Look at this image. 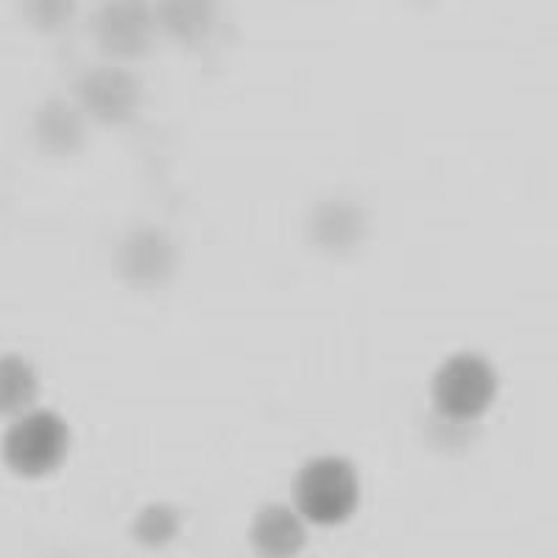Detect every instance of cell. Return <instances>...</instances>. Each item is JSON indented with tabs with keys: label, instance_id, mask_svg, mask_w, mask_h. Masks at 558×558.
I'll return each mask as SVG.
<instances>
[{
	"label": "cell",
	"instance_id": "cell-1",
	"mask_svg": "<svg viewBox=\"0 0 558 558\" xmlns=\"http://www.w3.org/2000/svg\"><path fill=\"white\" fill-rule=\"evenodd\" d=\"M291 502L311 527H341L363 502V477L341 452L307 458L291 481Z\"/></svg>",
	"mask_w": 558,
	"mask_h": 558
},
{
	"label": "cell",
	"instance_id": "cell-2",
	"mask_svg": "<svg viewBox=\"0 0 558 558\" xmlns=\"http://www.w3.org/2000/svg\"><path fill=\"white\" fill-rule=\"evenodd\" d=\"M500 397V372L481 352H452L430 377V411L475 427Z\"/></svg>",
	"mask_w": 558,
	"mask_h": 558
},
{
	"label": "cell",
	"instance_id": "cell-3",
	"mask_svg": "<svg viewBox=\"0 0 558 558\" xmlns=\"http://www.w3.org/2000/svg\"><path fill=\"white\" fill-rule=\"evenodd\" d=\"M73 450V427L51 408H32L12 418L0 441V456L12 475L23 481H43L57 475Z\"/></svg>",
	"mask_w": 558,
	"mask_h": 558
},
{
	"label": "cell",
	"instance_id": "cell-4",
	"mask_svg": "<svg viewBox=\"0 0 558 558\" xmlns=\"http://www.w3.org/2000/svg\"><path fill=\"white\" fill-rule=\"evenodd\" d=\"M112 271L132 291H162L179 271V248L171 232L154 223L126 229L112 248Z\"/></svg>",
	"mask_w": 558,
	"mask_h": 558
},
{
	"label": "cell",
	"instance_id": "cell-5",
	"mask_svg": "<svg viewBox=\"0 0 558 558\" xmlns=\"http://www.w3.org/2000/svg\"><path fill=\"white\" fill-rule=\"evenodd\" d=\"M70 98L78 104L93 126L121 129L140 114L146 104V87L132 68L109 62L84 70Z\"/></svg>",
	"mask_w": 558,
	"mask_h": 558
},
{
	"label": "cell",
	"instance_id": "cell-6",
	"mask_svg": "<svg viewBox=\"0 0 558 558\" xmlns=\"http://www.w3.org/2000/svg\"><path fill=\"white\" fill-rule=\"evenodd\" d=\"M89 34L107 59L126 64L151 57L162 28L154 0H104L89 20Z\"/></svg>",
	"mask_w": 558,
	"mask_h": 558
},
{
	"label": "cell",
	"instance_id": "cell-7",
	"mask_svg": "<svg viewBox=\"0 0 558 558\" xmlns=\"http://www.w3.org/2000/svg\"><path fill=\"white\" fill-rule=\"evenodd\" d=\"M368 209L349 196H330L313 204L305 218V238L327 257H349L368 241Z\"/></svg>",
	"mask_w": 558,
	"mask_h": 558
},
{
	"label": "cell",
	"instance_id": "cell-8",
	"mask_svg": "<svg viewBox=\"0 0 558 558\" xmlns=\"http://www.w3.org/2000/svg\"><path fill=\"white\" fill-rule=\"evenodd\" d=\"M89 126L73 98H48L32 118V143L48 159H73L87 146Z\"/></svg>",
	"mask_w": 558,
	"mask_h": 558
},
{
	"label": "cell",
	"instance_id": "cell-9",
	"mask_svg": "<svg viewBox=\"0 0 558 558\" xmlns=\"http://www.w3.org/2000/svg\"><path fill=\"white\" fill-rule=\"evenodd\" d=\"M246 539L257 558H299L311 542V525L293 502H266L254 511Z\"/></svg>",
	"mask_w": 558,
	"mask_h": 558
},
{
	"label": "cell",
	"instance_id": "cell-10",
	"mask_svg": "<svg viewBox=\"0 0 558 558\" xmlns=\"http://www.w3.org/2000/svg\"><path fill=\"white\" fill-rule=\"evenodd\" d=\"M154 7H157L162 37L184 48H198L207 43L221 20L218 0H154Z\"/></svg>",
	"mask_w": 558,
	"mask_h": 558
},
{
	"label": "cell",
	"instance_id": "cell-11",
	"mask_svg": "<svg viewBox=\"0 0 558 558\" xmlns=\"http://www.w3.org/2000/svg\"><path fill=\"white\" fill-rule=\"evenodd\" d=\"M39 372L26 355L3 352L0 355V418H17L37 408Z\"/></svg>",
	"mask_w": 558,
	"mask_h": 558
},
{
	"label": "cell",
	"instance_id": "cell-12",
	"mask_svg": "<svg viewBox=\"0 0 558 558\" xmlns=\"http://www.w3.org/2000/svg\"><path fill=\"white\" fill-rule=\"evenodd\" d=\"M182 511L168 500H151L146 506H140L134 511L132 522H129V533L132 542L143 550H168L182 533Z\"/></svg>",
	"mask_w": 558,
	"mask_h": 558
},
{
	"label": "cell",
	"instance_id": "cell-13",
	"mask_svg": "<svg viewBox=\"0 0 558 558\" xmlns=\"http://www.w3.org/2000/svg\"><path fill=\"white\" fill-rule=\"evenodd\" d=\"M78 9V0H20V12L34 32L53 34L68 26Z\"/></svg>",
	"mask_w": 558,
	"mask_h": 558
}]
</instances>
